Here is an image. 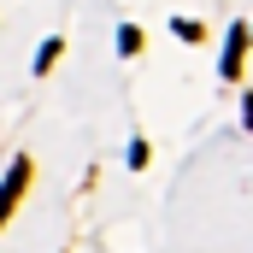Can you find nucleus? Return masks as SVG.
Listing matches in <instances>:
<instances>
[{
    "instance_id": "obj_1",
    "label": "nucleus",
    "mask_w": 253,
    "mask_h": 253,
    "mask_svg": "<svg viewBox=\"0 0 253 253\" xmlns=\"http://www.w3.org/2000/svg\"><path fill=\"white\" fill-rule=\"evenodd\" d=\"M24 189H30V159H12V171L0 177V224L12 218V206L24 200Z\"/></svg>"
},
{
    "instance_id": "obj_2",
    "label": "nucleus",
    "mask_w": 253,
    "mask_h": 253,
    "mask_svg": "<svg viewBox=\"0 0 253 253\" xmlns=\"http://www.w3.org/2000/svg\"><path fill=\"white\" fill-rule=\"evenodd\" d=\"M242 53H248V24H236V30H230V47H224V77H236V71H242Z\"/></svg>"
},
{
    "instance_id": "obj_3",
    "label": "nucleus",
    "mask_w": 253,
    "mask_h": 253,
    "mask_svg": "<svg viewBox=\"0 0 253 253\" xmlns=\"http://www.w3.org/2000/svg\"><path fill=\"white\" fill-rule=\"evenodd\" d=\"M59 53H65V36H47V42H42V53H36V77H47Z\"/></svg>"
},
{
    "instance_id": "obj_4",
    "label": "nucleus",
    "mask_w": 253,
    "mask_h": 253,
    "mask_svg": "<svg viewBox=\"0 0 253 253\" xmlns=\"http://www.w3.org/2000/svg\"><path fill=\"white\" fill-rule=\"evenodd\" d=\"M118 53H124V59H135V53H141V30H135V24H124V30H118Z\"/></svg>"
},
{
    "instance_id": "obj_5",
    "label": "nucleus",
    "mask_w": 253,
    "mask_h": 253,
    "mask_svg": "<svg viewBox=\"0 0 253 253\" xmlns=\"http://www.w3.org/2000/svg\"><path fill=\"white\" fill-rule=\"evenodd\" d=\"M177 36H183V42H200V36H206V30H200V24H194V18H177Z\"/></svg>"
},
{
    "instance_id": "obj_6",
    "label": "nucleus",
    "mask_w": 253,
    "mask_h": 253,
    "mask_svg": "<svg viewBox=\"0 0 253 253\" xmlns=\"http://www.w3.org/2000/svg\"><path fill=\"white\" fill-rule=\"evenodd\" d=\"M248 124H253V100H248Z\"/></svg>"
},
{
    "instance_id": "obj_7",
    "label": "nucleus",
    "mask_w": 253,
    "mask_h": 253,
    "mask_svg": "<svg viewBox=\"0 0 253 253\" xmlns=\"http://www.w3.org/2000/svg\"><path fill=\"white\" fill-rule=\"evenodd\" d=\"M248 42H253V30H248Z\"/></svg>"
}]
</instances>
